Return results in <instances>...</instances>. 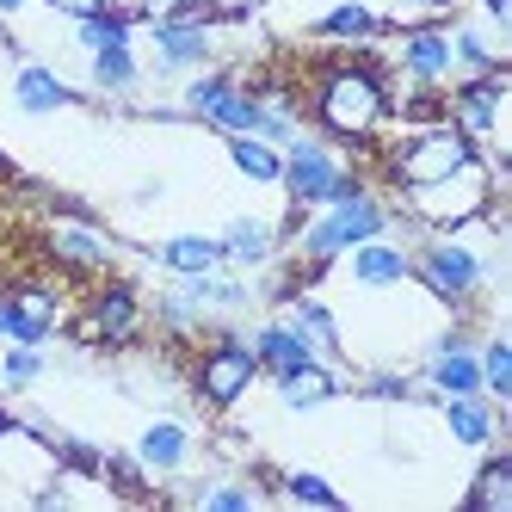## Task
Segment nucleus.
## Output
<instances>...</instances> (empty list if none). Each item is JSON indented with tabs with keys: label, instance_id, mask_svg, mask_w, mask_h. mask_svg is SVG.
<instances>
[{
	"label": "nucleus",
	"instance_id": "f257e3e1",
	"mask_svg": "<svg viewBox=\"0 0 512 512\" xmlns=\"http://www.w3.org/2000/svg\"><path fill=\"white\" fill-rule=\"evenodd\" d=\"M315 118L346 142H364L389 124V81L371 62H327L315 81Z\"/></svg>",
	"mask_w": 512,
	"mask_h": 512
},
{
	"label": "nucleus",
	"instance_id": "f03ea898",
	"mask_svg": "<svg viewBox=\"0 0 512 512\" xmlns=\"http://www.w3.org/2000/svg\"><path fill=\"white\" fill-rule=\"evenodd\" d=\"M389 204L377 198V192H346V198H334V204H321L315 216H303L297 223V260L303 266H327V260H340L346 247H358V241H371V235H389Z\"/></svg>",
	"mask_w": 512,
	"mask_h": 512
},
{
	"label": "nucleus",
	"instance_id": "7ed1b4c3",
	"mask_svg": "<svg viewBox=\"0 0 512 512\" xmlns=\"http://www.w3.org/2000/svg\"><path fill=\"white\" fill-rule=\"evenodd\" d=\"M414 272H420V284L432 290L438 303L463 309V303L482 297L488 284H500V253L469 247L463 235H432V241L414 253Z\"/></svg>",
	"mask_w": 512,
	"mask_h": 512
},
{
	"label": "nucleus",
	"instance_id": "20e7f679",
	"mask_svg": "<svg viewBox=\"0 0 512 512\" xmlns=\"http://www.w3.org/2000/svg\"><path fill=\"white\" fill-rule=\"evenodd\" d=\"M278 186L290 192V210H321V204H334V198H346V192H358L364 179L327 149V142H315V136H290L284 142V173H278Z\"/></svg>",
	"mask_w": 512,
	"mask_h": 512
},
{
	"label": "nucleus",
	"instance_id": "39448f33",
	"mask_svg": "<svg viewBox=\"0 0 512 512\" xmlns=\"http://www.w3.org/2000/svg\"><path fill=\"white\" fill-rule=\"evenodd\" d=\"M469 155H475V142L463 130H451V124H420L408 142H395L383 167H389V179H395L401 192H414V186H432V179L457 173Z\"/></svg>",
	"mask_w": 512,
	"mask_h": 512
},
{
	"label": "nucleus",
	"instance_id": "423d86ee",
	"mask_svg": "<svg viewBox=\"0 0 512 512\" xmlns=\"http://www.w3.org/2000/svg\"><path fill=\"white\" fill-rule=\"evenodd\" d=\"M253 377H260V358H253L247 334H235V327H216V340L198 352V395L210 401V408H235V401L253 389Z\"/></svg>",
	"mask_w": 512,
	"mask_h": 512
},
{
	"label": "nucleus",
	"instance_id": "0eeeda50",
	"mask_svg": "<svg viewBox=\"0 0 512 512\" xmlns=\"http://www.w3.org/2000/svg\"><path fill=\"white\" fill-rule=\"evenodd\" d=\"M506 87H512L506 62H494L488 75H463V87L445 99L451 130H463L475 149H500V105H506Z\"/></svg>",
	"mask_w": 512,
	"mask_h": 512
},
{
	"label": "nucleus",
	"instance_id": "6e6552de",
	"mask_svg": "<svg viewBox=\"0 0 512 512\" xmlns=\"http://www.w3.org/2000/svg\"><path fill=\"white\" fill-rule=\"evenodd\" d=\"M149 44H155V75H186V68L210 62V25L167 13V19H149Z\"/></svg>",
	"mask_w": 512,
	"mask_h": 512
},
{
	"label": "nucleus",
	"instance_id": "1a4fd4ad",
	"mask_svg": "<svg viewBox=\"0 0 512 512\" xmlns=\"http://www.w3.org/2000/svg\"><path fill=\"white\" fill-rule=\"evenodd\" d=\"M142 334V297L130 284H105L99 297L87 303V321H81V340H99V346H124Z\"/></svg>",
	"mask_w": 512,
	"mask_h": 512
},
{
	"label": "nucleus",
	"instance_id": "9d476101",
	"mask_svg": "<svg viewBox=\"0 0 512 512\" xmlns=\"http://www.w3.org/2000/svg\"><path fill=\"white\" fill-rule=\"evenodd\" d=\"M401 81H414V87H438V81H451V31L445 25H408V38H401Z\"/></svg>",
	"mask_w": 512,
	"mask_h": 512
},
{
	"label": "nucleus",
	"instance_id": "9b49d317",
	"mask_svg": "<svg viewBox=\"0 0 512 512\" xmlns=\"http://www.w3.org/2000/svg\"><path fill=\"white\" fill-rule=\"evenodd\" d=\"M346 253H352V278L364 290H395V284L414 278V253L401 247V241H389V235H371V241H358Z\"/></svg>",
	"mask_w": 512,
	"mask_h": 512
},
{
	"label": "nucleus",
	"instance_id": "f8f14e48",
	"mask_svg": "<svg viewBox=\"0 0 512 512\" xmlns=\"http://www.w3.org/2000/svg\"><path fill=\"white\" fill-rule=\"evenodd\" d=\"M438 408H445V426H451V438H457V445H469V451L494 445V438H500V426H506L500 401H488V395H438Z\"/></svg>",
	"mask_w": 512,
	"mask_h": 512
},
{
	"label": "nucleus",
	"instance_id": "ddd939ff",
	"mask_svg": "<svg viewBox=\"0 0 512 512\" xmlns=\"http://www.w3.org/2000/svg\"><path fill=\"white\" fill-rule=\"evenodd\" d=\"M223 241V266H241V272H260V266H272L278 260V229L266 223V216H235V223L216 235Z\"/></svg>",
	"mask_w": 512,
	"mask_h": 512
},
{
	"label": "nucleus",
	"instance_id": "4468645a",
	"mask_svg": "<svg viewBox=\"0 0 512 512\" xmlns=\"http://www.w3.org/2000/svg\"><path fill=\"white\" fill-rule=\"evenodd\" d=\"M272 383H278V401H284L290 414H309V408H321V401H334L346 389L327 358H309V364H297V371H278Z\"/></svg>",
	"mask_w": 512,
	"mask_h": 512
},
{
	"label": "nucleus",
	"instance_id": "2eb2a0df",
	"mask_svg": "<svg viewBox=\"0 0 512 512\" xmlns=\"http://www.w3.org/2000/svg\"><path fill=\"white\" fill-rule=\"evenodd\" d=\"M247 346H253V358H260V371H272V377H278V371H297V364L315 358V346H309L284 315H278V321H260V327L247 334Z\"/></svg>",
	"mask_w": 512,
	"mask_h": 512
},
{
	"label": "nucleus",
	"instance_id": "dca6fc26",
	"mask_svg": "<svg viewBox=\"0 0 512 512\" xmlns=\"http://www.w3.org/2000/svg\"><path fill=\"white\" fill-rule=\"evenodd\" d=\"M136 463L149 469V475H179L192 463V432L179 426V420H155L149 432L136 438Z\"/></svg>",
	"mask_w": 512,
	"mask_h": 512
},
{
	"label": "nucleus",
	"instance_id": "f3484780",
	"mask_svg": "<svg viewBox=\"0 0 512 512\" xmlns=\"http://www.w3.org/2000/svg\"><path fill=\"white\" fill-rule=\"evenodd\" d=\"M13 99H19V112H31V118H50V112H62V105H75V87H68L56 68H44V62H25L19 75H13Z\"/></svg>",
	"mask_w": 512,
	"mask_h": 512
},
{
	"label": "nucleus",
	"instance_id": "a211bd4d",
	"mask_svg": "<svg viewBox=\"0 0 512 512\" xmlns=\"http://www.w3.org/2000/svg\"><path fill=\"white\" fill-rule=\"evenodd\" d=\"M284 321L315 346V358H340V321L321 297H284Z\"/></svg>",
	"mask_w": 512,
	"mask_h": 512
},
{
	"label": "nucleus",
	"instance_id": "6ab92c4d",
	"mask_svg": "<svg viewBox=\"0 0 512 512\" xmlns=\"http://www.w3.org/2000/svg\"><path fill=\"white\" fill-rule=\"evenodd\" d=\"M155 266H167L173 278L216 272V266H223V241H216V235H173V241L155 247Z\"/></svg>",
	"mask_w": 512,
	"mask_h": 512
},
{
	"label": "nucleus",
	"instance_id": "aec40b11",
	"mask_svg": "<svg viewBox=\"0 0 512 512\" xmlns=\"http://www.w3.org/2000/svg\"><path fill=\"white\" fill-rule=\"evenodd\" d=\"M50 253L62 266H75V272H105L112 266V241H105L99 229H81V223H62L50 235Z\"/></svg>",
	"mask_w": 512,
	"mask_h": 512
},
{
	"label": "nucleus",
	"instance_id": "412c9836",
	"mask_svg": "<svg viewBox=\"0 0 512 512\" xmlns=\"http://www.w3.org/2000/svg\"><path fill=\"white\" fill-rule=\"evenodd\" d=\"M383 13H371V7H358V0H346V7H334L327 19H315V38H334V44H371V38H383Z\"/></svg>",
	"mask_w": 512,
	"mask_h": 512
},
{
	"label": "nucleus",
	"instance_id": "4be33fe9",
	"mask_svg": "<svg viewBox=\"0 0 512 512\" xmlns=\"http://www.w3.org/2000/svg\"><path fill=\"white\" fill-rule=\"evenodd\" d=\"M451 62L463 75H488V68L506 62V56H500V38H488L475 19H463V25H451Z\"/></svg>",
	"mask_w": 512,
	"mask_h": 512
},
{
	"label": "nucleus",
	"instance_id": "5701e85b",
	"mask_svg": "<svg viewBox=\"0 0 512 512\" xmlns=\"http://www.w3.org/2000/svg\"><path fill=\"white\" fill-rule=\"evenodd\" d=\"M93 87H99V93H136V87H142V62H136V50H130V44H105V50H93Z\"/></svg>",
	"mask_w": 512,
	"mask_h": 512
},
{
	"label": "nucleus",
	"instance_id": "b1692460",
	"mask_svg": "<svg viewBox=\"0 0 512 512\" xmlns=\"http://www.w3.org/2000/svg\"><path fill=\"white\" fill-rule=\"evenodd\" d=\"M469 506L475 512H512V451H494L482 463V475L469 488Z\"/></svg>",
	"mask_w": 512,
	"mask_h": 512
},
{
	"label": "nucleus",
	"instance_id": "393cba45",
	"mask_svg": "<svg viewBox=\"0 0 512 512\" xmlns=\"http://www.w3.org/2000/svg\"><path fill=\"white\" fill-rule=\"evenodd\" d=\"M229 161L253 179V186H278V173H284V149H272L260 136H229Z\"/></svg>",
	"mask_w": 512,
	"mask_h": 512
},
{
	"label": "nucleus",
	"instance_id": "a878e982",
	"mask_svg": "<svg viewBox=\"0 0 512 512\" xmlns=\"http://www.w3.org/2000/svg\"><path fill=\"white\" fill-rule=\"evenodd\" d=\"M136 38V13H112V7H99V13H87V19H75V44L93 56V50H105V44H130Z\"/></svg>",
	"mask_w": 512,
	"mask_h": 512
},
{
	"label": "nucleus",
	"instance_id": "bb28decb",
	"mask_svg": "<svg viewBox=\"0 0 512 512\" xmlns=\"http://www.w3.org/2000/svg\"><path fill=\"white\" fill-rule=\"evenodd\" d=\"M475 364H482V395L506 408V401H512V346L500 334H488L482 346H475Z\"/></svg>",
	"mask_w": 512,
	"mask_h": 512
},
{
	"label": "nucleus",
	"instance_id": "cd10ccee",
	"mask_svg": "<svg viewBox=\"0 0 512 512\" xmlns=\"http://www.w3.org/2000/svg\"><path fill=\"white\" fill-rule=\"evenodd\" d=\"M204 124L229 130V136H253V124H260V93H241V87H235V93H229V99L204 118Z\"/></svg>",
	"mask_w": 512,
	"mask_h": 512
},
{
	"label": "nucleus",
	"instance_id": "c85d7f7f",
	"mask_svg": "<svg viewBox=\"0 0 512 512\" xmlns=\"http://www.w3.org/2000/svg\"><path fill=\"white\" fill-rule=\"evenodd\" d=\"M0 340H7V346H44L50 327H44L38 315H25L19 297H0Z\"/></svg>",
	"mask_w": 512,
	"mask_h": 512
},
{
	"label": "nucleus",
	"instance_id": "c756f323",
	"mask_svg": "<svg viewBox=\"0 0 512 512\" xmlns=\"http://www.w3.org/2000/svg\"><path fill=\"white\" fill-rule=\"evenodd\" d=\"M235 87H241V81L229 75V68H210V75H198V81L186 87V112H192V118H210V112H216V105H223Z\"/></svg>",
	"mask_w": 512,
	"mask_h": 512
},
{
	"label": "nucleus",
	"instance_id": "7c9ffc66",
	"mask_svg": "<svg viewBox=\"0 0 512 512\" xmlns=\"http://www.w3.org/2000/svg\"><path fill=\"white\" fill-rule=\"evenodd\" d=\"M186 500H198L210 512H253V506H260V494H253V488H229V482H192Z\"/></svg>",
	"mask_w": 512,
	"mask_h": 512
},
{
	"label": "nucleus",
	"instance_id": "2f4dec72",
	"mask_svg": "<svg viewBox=\"0 0 512 512\" xmlns=\"http://www.w3.org/2000/svg\"><path fill=\"white\" fill-rule=\"evenodd\" d=\"M44 377V352L38 346H7V358H0V383L7 389H31Z\"/></svg>",
	"mask_w": 512,
	"mask_h": 512
},
{
	"label": "nucleus",
	"instance_id": "473e14b6",
	"mask_svg": "<svg viewBox=\"0 0 512 512\" xmlns=\"http://www.w3.org/2000/svg\"><path fill=\"white\" fill-rule=\"evenodd\" d=\"M284 494L290 500H303V506H340V494L321 482V475H309V469H297V475H284Z\"/></svg>",
	"mask_w": 512,
	"mask_h": 512
},
{
	"label": "nucleus",
	"instance_id": "72a5a7b5",
	"mask_svg": "<svg viewBox=\"0 0 512 512\" xmlns=\"http://www.w3.org/2000/svg\"><path fill=\"white\" fill-rule=\"evenodd\" d=\"M358 395H371V401H414V383L401 371H371V377H358Z\"/></svg>",
	"mask_w": 512,
	"mask_h": 512
},
{
	"label": "nucleus",
	"instance_id": "f704fd0d",
	"mask_svg": "<svg viewBox=\"0 0 512 512\" xmlns=\"http://www.w3.org/2000/svg\"><path fill=\"white\" fill-rule=\"evenodd\" d=\"M482 13H488V25L506 38V25H512V0H482Z\"/></svg>",
	"mask_w": 512,
	"mask_h": 512
},
{
	"label": "nucleus",
	"instance_id": "c9c22d12",
	"mask_svg": "<svg viewBox=\"0 0 512 512\" xmlns=\"http://www.w3.org/2000/svg\"><path fill=\"white\" fill-rule=\"evenodd\" d=\"M50 7H56V13H68V19H87V13H99V7H105V0H50Z\"/></svg>",
	"mask_w": 512,
	"mask_h": 512
},
{
	"label": "nucleus",
	"instance_id": "e433bc0d",
	"mask_svg": "<svg viewBox=\"0 0 512 512\" xmlns=\"http://www.w3.org/2000/svg\"><path fill=\"white\" fill-rule=\"evenodd\" d=\"M19 7H25V0H0V19H13Z\"/></svg>",
	"mask_w": 512,
	"mask_h": 512
},
{
	"label": "nucleus",
	"instance_id": "4c0bfd02",
	"mask_svg": "<svg viewBox=\"0 0 512 512\" xmlns=\"http://www.w3.org/2000/svg\"><path fill=\"white\" fill-rule=\"evenodd\" d=\"M0 173H7V161H0Z\"/></svg>",
	"mask_w": 512,
	"mask_h": 512
}]
</instances>
